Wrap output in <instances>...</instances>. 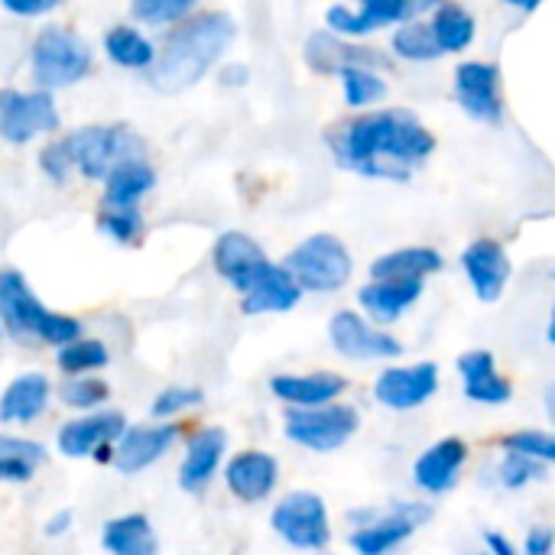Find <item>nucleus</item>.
<instances>
[{
  "instance_id": "nucleus-36",
  "label": "nucleus",
  "mask_w": 555,
  "mask_h": 555,
  "mask_svg": "<svg viewBox=\"0 0 555 555\" xmlns=\"http://www.w3.org/2000/svg\"><path fill=\"white\" fill-rule=\"evenodd\" d=\"M107 358L111 354H107L104 341H98V338H78V341L59 348V354H55L59 367L65 374H75V377H85L91 371H101L107 364Z\"/></svg>"
},
{
  "instance_id": "nucleus-48",
  "label": "nucleus",
  "mask_w": 555,
  "mask_h": 555,
  "mask_svg": "<svg viewBox=\"0 0 555 555\" xmlns=\"http://www.w3.org/2000/svg\"><path fill=\"white\" fill-rule=\"evenodd\" d=\"M72 524H75V514L72 511H59V514H52L49 517V524H46V537H65L68 530H72Z\"/></svg>"
},
{
  "instance_id": "nucleus-27",
  "label": "nucleus",
  "mask_w": 555,
  "mask_h": 555,
  "mask_svg": "<svg viewBox=\"0 0 555 555\" xmlns=\"http://www.w3.org/2000/svg\"><path fill=\"white\" fill-rule=\"evenodd\" d=\"M446 267V257L436 250V247H397V250H387L380 254L367 273L371 280L384 283V280H397V283H426L433 273H439Z\"/></svg>"
},
{
  "instance_id": "nucleus-15",
  "label": "nucleus",
  "mask_w": 555,
  "mask_h": 555,
  "mask_svg": "<svg viewBox=\"0 0 555 555\" xmlns=\"http://www.w3.org/2000/svg\"><path fill=\"white\" fill-rule=\"evenodd\" d=\"M302 59L315 75H341L348 68H374V72H387L393 68V59H387L380 49L364 46V42H348L332 36L328 29H315L309 33L306 46H302Z\"/></svg>"
},
{
  "instance_id": "nucleus-50",
  "label": "nucleus",
  "mask_w": 555,
  "mask_h": 555,
  "mask_svg": "<svg viewBox=\"0 0 555 555\" xmlns=\"http://www.w3.org/2000/svg\"><path fill=\"white\" fill-rule=\"evenodd\" d=\"M546 341L555 348V302H553V312H550V322H546Z\"/></svg>"
},
{
  "instance_id": "nucleus-46",
  "label": "nucleus",
  "mask_w": 555,
  "mask_h": 555,
  "mask_svg": "<svg viewBox=\"0 0 555 555\" xmlns=\"http://www.w3.org/2000/svg\"><path fill=\"white\" fill-rule=\"evenodd\" d=\"M218 81H221L224 88H244V85L250 81V68H247L244 62H231V65H224V68L218 72Z\"/></svg>"
},
{
  "instance_id": "nucleus-51",
  "label": "nucleus",
  "mask_w": 555,
  "mask_h": 555,
  "mask_svg": "<svg viewBox=\"0 0 555 555\" xmlns=\"http://www.w3.org/2000/svg\"><path fill=\"white\" fill-rule=\"evenodd\" d=\"M481 555H488V553H481Z\"/></svg>"
},
{
  "instance_id": "nucleus-8",
  "label": "nucleus",
  "mask_w": 555,
  "mask_h": 555,
  "mask_svg": "<svg viewBox=\"0 0 555 555\" xmlns=\"http://www.w3.org/2000/svg\"><path fill=\"white\" fill-rule=\"evenodd\" d=\"M270 527L299 553H322L332 543V514L315 491H293L280 498L270 514Z\"/></svg>"
},
{
  "instance_id": "nucleus-6",
  "label": "nucleus",
  "mask_w": 555,
  "mask_h": 555,
  "mask_svg": "<svg viewBox=\"0 0 555 555\" xmlns=\"http://www.w3.org/2000/svg\"><path fill=\"white\" fill-rule=\"evenodd\" d=\"M433 520L426 501H397L380 511H367V520H354L348 546L354 555H393Z\"/></svg>"
},
{
  "instance_id": "nucleus-38",
  "label": "nucleus",
  "mask_w": 555,
  "mask_h": 555,
  "mask_svg": "<svg viewBox=\"0 0 555 555\" xmlns=\"http://www.w3.org/2000/svg\"><path fill=\"white\" fill-rule=\"evenodd\" d=\"M504 452H520L530 455L540 465H555V433H543V429H520L501 439Z\"/></svg>"
},
{
  "instance_id": "nucleus-3",
  "label": "nucleus",
  "mask_w": 555,
  "mask_h": 555,
  "mask_svg": "<svg viewBox=\"0 0 555 555\" xmlns=\"http://www.w3.org/2000/svg\"><path fill=\"white\" fill-rule=\"evenodd\" d=\"M0 322L13 335H36L46 345L65 348L81 338V322L62 312L46 309L29 289L26 276L13 267L0 270Z\"/></svg>"
},
{
  "instance_id": "nucleus-24",
  "label": "nucleus",
  "mask_w": 555,
  "mask_h": 555,
  "mask_svg": "<svg viewBox=\"0 0 555 555\" xmlns=\"http://www.w3.org/2000/svg\"><path fill=\"white\" fill-rule=\"evenodd\" d=\"M228 452V433L218 426H205L198 429L189 442H185V459L179 465V488L189 494H198L211 485V478L218 475L221 462Z\"/></svg>"
},
{
  "instance_id": "nucleus-45",
  "label": "nucleus",
  "mask_w": 555,
  "mask_h": 555,
  "mask_svg": "<svg viewBox=\"0 0 555 555\" xmlns=\"http://www.w3.org/2000/svg\"><path fill=\"white\" fill-rule=\"evenodd\" d=\"M3 10L16 16H39L55 10V0H3Z\"/></svg>"
},
{
  "instance_id": "nucleus-7",
  "label": "nucleus",
  "mask_w": 555,
  "mask_h": 555,
  "mask_svg": "<svg viewBox=\"0 0 555 555\" xmlns=\"http://www.w3.org/2000/svg\"><path fill=\"white\" fill-rule=\"evenodd\" d=\"M65 146L72 166L91 182L107 179L127 159H143V140L127 127H78L65 137Z\"/></svg>"
},
{
  "instance_id": "nucleus-20",
  "label": "nucleus",
  "mask_w": 555,
  "mask_h": 555,
  "mask_svg": "<svg viewBox=\"0 0 555 555\" xmlns=\"http://www.w3.org/2000/svg\"><path fill=\"white\" fill-rule=\"evenodd\" d=\"M127 433V420L117 413V410H101V413H91V416H81V420H68L62 429H59V452L65 459H88V455H98L107 449V446H117Z\"/></svg>"
},
{
  "instance_id": "nucleus-13",
  "label": "nucleus",
  "mask_w": 555,
  "mask_h": 555,
  "mask_svg": "<svg viewBox=\"0 0 555 555\" xmlns=\"http://www.w3.org/2000/svg\"><path fill=\"white\" fill-rule=\"evenodd\" d=\"M52 130H59V111L49 91L0 88V140L20 146Z\"/></svg>"
},
{
  "instance_id": "nucleus-2",
  "label": "nucleus",
  "mask_w": 555,
  "mask_h": 555,
  "mask_svg": "<svg viewBox=\"0 0 555 555\" xmlns=\"http://www.w3.org/2000/svg\"><path fill=\"white\" fill-rule=\"evenodd\" d=\"M237 36V23L224 10H198L166 33L156 62L150 68V85L159 94H179L198 85L228 52Z\"/></svg>"
},
{
  "instance_id": "nucleus-33",
  "label": "nucleus",
  "mask_w": 555,
  "mask_h": 555,
  "mask_svg": "<svg viewBox=\"0 0 555 555\" xmlns=\"http://www.w3.org/2000/svg\"><path fill=\"white\" fill-rule=\"evenodd\" d=\"M104 52H107V59H111L114 65H120V68H153L159 49H156L137 26L117 23V26H111V29L104 33Z\"/></svg>"
},
{
  "instance_id": "nucleus-47",
  "label": "nucleus",
  "mask_w": 555,
  "mask_h": 555,
  "mask_svg": "<svg viewBox=\"0 0 555 555\" xmlns=\"http://www.w3.org/2000/svg\"><path fill=\"white\" fill-rule=\"evenodd\" d=\"M485 553L488 555H520V550L511 543V537H504L501 530H488L485 533Z\"/></svg>"
},
{
  "instance_id": "nucleus-12",
  "label": "nucleus",
  "mask_w": 555,
  "mask_h": 555,
  "mask_svg": "<svg viewBox=\"0 0 555 555\" xmlns=\"http://www.w3.org/2000/svg\"><path fill=\"white\" fill-rule=\"evenodd\" d=\"M504 75L498 62L488 59H465L455 65V101L459 107L488 127H498L504 120Z\"/></svg>"
},
{
  "instance_id": "nucleus-21",
  "label": "nucleus",
  "mask_w": 555,
  "mask_h": 555,
  "mask_svg": "<svg viewBox=\"0 0 555 555\" xmlns=\"http://www.w3.org/2000/svg\"><path fill=\"white\" fill-rule=\"evenodd\" d=\"M224 485L237 501L260 504L280 485V462L263 449H244L231 455V462L224 465Z\"/></svg>"
},
{
  "instance_id": "nucleus-28",
  "label": "nucleus",
  "mask_w": 555,
  "mask_h": 555,
  "mask_svg": "<svg viewBox=\"0 0 555 555\" xmlns=\"http://www.w3.org/2000/svg\"><path fill=\"white\" fill-rule=\"evenodd\" d=\"M429 26L433 36L442 49V55H455V52H468L478 39V16L455 0L436 3L429 10Z\"/></svg>"
},
{
  "instance_id": "nucleus-31",
  "label": "nucleus",
  "mask_w": 555,
  "mask_h": 555,
  "mask_svg": "<svg viewBox=\"0 0 555 555\" xmlns=\"http://www.w3.org/2000/svg\"><path fill=\"white\" fill-rule=\"evenodd\" d=\"M156 185V172L146 159H127L104 179L107 208H137V202Z\"/></svg>"
},
{
  "instance_id": "nucleus-29",
  "label": "nucleus",
  "mask_w": 555,
  "mask_h": 555,
  "mask_svg": "<svg viewBox=\"0 0 555 555\" xmlns=\"http://www.w3.org/2000/svg\"><path fill=\"white\" fill-rule=\"evenodd\" d=\"M49 393H52L49 377L39 371H26V374L13 377L0 397V420L3 423H33L36 416H42Z\"/></svg>"
},
{
  "instance_id": "nucleus-39",
  "label": "nucleus",
  "mask_w": 555,
  "mask_h": 555,
  "mask_svg": "<svg viewBox=\"0 0 555 555\" xmlns=\"http://www.w3.org/2000/svg\"><path fill=\"white\" fill-rule=\"evenodd\" d=\"M202 403H205V390H198V387H163L156 393V400L150 403V416L153 420H172V416H182Z\"/></svg>"
},
{
  "instance_id": "nucleus-18",
  "label": "nucleus",
  "mask_w": 555,
  "mask_h": 555,
  "mask_svg": "<svg viewBox=\"0 0 555 555\" xmlns=\"http://www.w3.org/2000/svg\"><path fill=\"white\" fill-rule=\"evenodd\" d=\"M211 263H215L218 276L244 296L273 260L267 257V250L250 234L224 231V234H218V241L211 247Z\"/></svg>"
},
{
  "instance_id": "nucleus-42",
  "label": "nucleus",
  "mask_w": 555,
  "mask_h": 555,
  "mask_svg": "<svg viewBox=\"0 0 555 555\" xmlns=\"http://www.w3.org/2000/svg\"><path fill=\"white\" fill-rule=\"evenodd\" d=\"M59 397L75 406V410H94L107 400V384L104 380H94V377H72L62 384Z\"/></svg>"
},
{
  "instance_id": "nucleus-30",
  "label": "nucleus",
  "mask_w": 555,
  "mask_h": 555,
  "mask_svg": "<svg viewBox=\"0 0 555 555\" xmlns=\"http://www.w3.org/2000/svg\"><path fill=\"white\" fill-rule=\"evenodd\" d=\"M101 546L111 555H159V537L146 514H124L104 524Z\"/></svg>"
},
{
  "instance_id": "nucleus-26",
  "label": "nucleus",
  "mask_w": 555,
  "mask_h": 555,
  "mask_svg": "<svg viewBox=\"0 0 555 555\" xmlns=\"http://www.w3.org/2000/svg\"><path fill=\"white\" fill-rule=\"evenodd\" d=\"M302 299L299 283L289 276V270L283 263H270L260 280L241 296V312L244 315H280L296 309Z\"/></svg>"
},
{
  "instance_id": "nucleus-1",
  "label": "nucleus",
  "mask_w": 555,
  "mask_h": 555,
  "mask_svg": "<svg viewBox=\"0 0 555 555\" xmlns=\"http://www.w3.org/2000/svg\"><path fill=\"white\" fill-rule=\"evenodd\" d=\"M332 156L341 169L380 182H410L429 163L439 140L406 107H377L338 124L328 133Z\"/></svg>"
},
{
  "instance_id": "nucleus-22",
  "label": "nucleus",
  "mask_w": 555,
  "mask_h": 555,
  "mask_svg": "<svg viewBox=\"0 0 555 555\" xmlns=\"http://www.w3.org/2000/svg\"><path fill=\"white\" fill-rule=\"evenodd\" d=\"M465 400L478 406H504L514 400V384L498 371V358L488 348H472L455 361Z\"/></svg>"
},
{
  "instance_id": "nucleus-49",
  "label": "nucleus",
  "mask_w": 555,
  "mask_h": 555,
  "mask_svg": "<svg viewBox=\"0 0 555 555\" xmlns=\"http://www.w3.org/2000/svg\"><path fill=\"white\" fill-rule=\"evenodd\" d=\"M543 406H546V416H550V423L555 426V380L546 387V393H543Z\"/></svg>"
},
{
  "instance_id": "nucleus-4",
  "label": "nucleus",
  "mask_w": 555,
  "mask_h": 555,
  "mask_svg": "<svg viewBox=\"0 0 555 555\" xmlns=\"http://www.w3.org/2000/svg\"><path fill=\"white\" fill-rule=\"evenodd\" d=\"M283 267L289 270V276L299 283L302 293H319V296L341 293L354 276V257L348 244L328 231L302 237L283 257Z\"/></svg>"
},
{
  "instance_id": "nucleus-41",
  "label": "nucleus",
  "mask_w": 555,
  "mask_h": 555,
  "mask_svg": "<svg viewBox=\"0 0 555 555\" xmlns=\"http://www.w3.org/2000/svg\"><path fill=\"white\" fill-rule=\"evenodd\" d=\"M130 13L143 23H182L195 13V3L192 0H137L130 7Z\"/></svg>"
},
{
  "instance_id": "nucleus-11",
  "label": "nucleus",
  "mask_w": 555,
  "mask_h": 555,
  "mask_svg": "<svg viewBox=\"0 0 555 555\" xmlns=\"http://www.w3.org/2000/svg\"><path fill=\"white\" fill-rule=\"evenodd\" d=\"M328 341L338 358L358 361V364L403 358V341L393 338L387 328H377L371 319H364L354 309H338L328 319Z\"/></svg>"
},
{
  "instance_id": "nucleus-19",
  "label": "nucleus",
  "mask_w": 555,
  "mask_h": 555,
  "mask_svg": "<svg viewBox=\"0 0 555 555\" xmlns=\"http://www.w3.org/2000/svg\"><path fill=\"white\" fill-rule=\"evenodd\" d=\"M270 393L286 403L289 410H322L341 403L348 393V377L335 371H312V374H276L270 380Z\"/></svg>"
},
{
  "instance_id": "nucleus-37",
  "label": "nucleus",
  "mask_w": 555,
  "mask_h": 555,
  "mask_svg": "<svg viewBox=\"0 0 555 555\" xmlns=\"http://www.w3.org/2000/svg\"><path fill=\"white\" fill-rule=\"evenodd\" d=\"M546 478V465L533 462L530 455H520V452H504L501 465H498V485L507 488V491H524L537 481Z\"/></svg>"
},
{
  "instance_id": "nucleus-5",
  "label": "nucleus",
  "mask_w": 555,
  "mask_h": 555,
  "mask_svg": "<svg viewBox=\"0 0 555 555\" xmlns=\"http://www.w3.org/2000/svg\"><path fill=\"white\" fill-rule=\"evenodd\" d=\"M91 46L85 42V36H78L75 29L52 23L46 29H39L33 52H29V72L39 91L52 88H65L81 81L91 72Z\"/></svg>"
},
{
  "instance_id": "nucleus-44",
  "label": "nucleus",
  "mask_w": 555,
  "mask_h": 555,
  "mask_svg": "<svg viewBox=\"0 0 555 555\" xmlns=\"http://www.w3.org/2000/svg\"><path fill=\"white\" fill-rule=\"evenodd\" d=\"M555 553V530L540 524V527H530L527 537H524V555H553Z\"/></svg>"
},
{
  "instance_id": "nucleus-14",
  "label": "nucleus",
  "mask_w": 555,
  "mask_h": 555,
  "mask_svg": "<svg viewBox=\"0 0 555 555\" xmlns=\"http://www.w3.org/2000/svg\"><path fill=\"white\" fill-rule=\"evenodd\" d=\"M439 364L436 361H416V364H393L384 367L374 380V400L384 410L410 413L426 406L439 393Z\"/></svg>"
},
{
  "instance_id": "nucleus-25",
  "label": "nucleus",
  "mask_w": 555,
  "mask_h": 555,
  "mask_svg": "<svg viewBox=\"0 0 555 555\" xmlns=\"http://www.w3.org/2000/svg\"><path fill=\"white\" fill-rule=\"evenodd\" d=\"M426 283H397V280H371L358 289V306L361 315L371 319L377 328H387L393 322H400L420 299H423Z\"/></svg>"
},
{
  "instance_id": "nucleus-10",
  "label": "nucleus",
  "mask_w": 555,
  "mask_h": 555,
  "mask_svg": "<svg viewBox=\"0 0 555 555\" xmlns=\"http://www.w3.org/2000/svg\"><path fill=\"white\" fill-rule=\"evenodd\" d=\"M433 7L436 3H420V0H364L361 7L332 3L325 10V29L338 39L361 42L364 36H371L384 26H403Z\"/></svg>"
},
{
  "instance_id": "nucleus-32",
  "label": "nucleus",
  "mask_w": 555,
  "mask_h": 555,
  "mask_svg": "<svg viewBox=\"0 0 555 555\" xmlns=\"http://www.w3.org/2000/svg\"><path fill=\"white\" fill-rule=\"evenodd\" d=\"M390 52H393V59L410 62V65H426V62L442 59V49L433 36V26L423 16H416V20H410L390 33Z\"/></svg>"
},
{
  "instance_id": "nucleus-16",
  "label": "nucleus",
  "mask_w": 555,
  "mask_h": 555,
  "mask_svg": "<svg viewBox=\"0 0 555 555\" xmlns=\"http://www.w3.org/2000/svg\"><path fill=\"white\" fill-rule=\"evenodd\" d=\"M462 273L475 293L478 302H501L511 276H514V260L507 254V247L494 237H475L465 250H462Z\"/></svg>"
},
{
  "instance_id": "nucleus-23",
  "label": "nucleus",
  "mask_w": 555,
  "mask_h": 555,
  "mask_svg": "<svg viewBox=\"0 0 555 555\" xmlns=\"http://www.w3.org/2000/svg\"><path fill=\"white\" fill-rule=\"evenodd\" d=\"M179 439V429L172 423H146V426H130L124 439L117 442L114 465L124 475H140L153 462H159Z\"/></svg>"
},
{
  "instance_id": "nucleus-40",
  "label": "nucleus",
  "mask_w": 555,
  "mask_h": 555,
  "mask_svg": "<svg viewBox=\"0 0 555 555\" xmlns=\"http://www.w3.org/2000/svg\"><path fill=\"white\" fill-rule=\"evenodd\" d=\"M98 228L117 244H133L143 231V215L137 208H104L98 215Z\"/></svg>"
},
{
  "instance_id": "nucleus-17",
  "label": "nucleus",
  "mask_w": 555,
  "mask_h": 555,
  "mask_svg": "<svg viewBox=\"0 0 555 555\" xmlns=\"http://www.w3.org/2000/svg\"><path fill=\"white\" fill-rule=\"evenodd\" d=\"M468 455H472V449H468V442L462 436H446V439L433 442L413 462L416 491L426 494V498H442V494L455 491L462 475H465Z\"/></svg>"
},
{
  "instance_id": "nucleus-35",
  "label": "nucleus",
  "mask_w": 555,
  "mask_h": 555,
  "mask_svg": "<svg viewBox=\"0 0 555 555\" xmlns=\"http://www.w3.org/2000/svg\"><path fill=\"white\" fill-rule=\"evenodd\" d=\"M46 462V449L33 439L0 436V481H29L36 465Z\"/></svg>"
},
{
  "instance_id": "nucleus-43",
  "label": "nucleus",
  "mask_w": 555,
  "mask_h": 555,
  "mask_svg": "<svg viewBox=\"0 0 555 555\" xmlns=\"http://www.w3.org/2000/svg\"><path fill=\"white\" fill-rule=\"evenodd\" d=\"M39 166H42V172H46L52 182H65V179H68V172L75 169V166H72V153H68L65 140L49 143V146L39 153Z\"/></svg>"
},
{
  "instance_id": "nucleus-34",
  "label": "nucleus",
  "mask_w": 555,
  "mask_h": 555,
  "mask_svg": "<svg viewBox=\"0 0 555 555\" xmlns=\"http://www.w3.org/2000/svg\"><path fill=\"white\" fill-rule=\"evenodd\" d=\"M338 85H341L345 104L351 111H358V114L377 111L390 94V85H387L384 72H374V68H348V72L338 75Z\"/></svg>"
},
{
  "instance_id": "nucleus-9",
  "label": "nucleus",
  "mask_w": 555,
  "mask_h": 555,
  "mask_svg": "<svg viewBox=\"0 0 555 555\" xmlns=\"http://www.w3.org/2000/svg\"><path fill=\"white\" fill-rule=\"evenodd\" d=\"M361 429V413L348 403L322 406V410H289L283 420V433L293 446L315 452V455H332L345 449Z\"/></svg>"
}]
</instances>
